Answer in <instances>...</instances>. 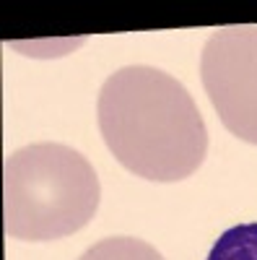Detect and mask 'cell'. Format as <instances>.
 Here are the masks:
<instances>
[{
	"instance_id": "1",
	"label": "cell",
	"mask_w": 257,
	"mask_h": 260,
	"mask_svg": "<svg viewBox=\"0 0 257 260\" xmlns=\"http://www.w3.org/2000/svg\"><path fill=\"white\" fill-rule=\"evenodd\" d=\"M96 115L112 156L143 180H187L208 154V127L192 94L151 65L115 71L99 91Z\"/></svg>"
},
{
	"instance_id": "2",
	"label": "cell",
	"mask_w": 257,
	"mask_h": 260,
	"mask_svg": "<svg viewBox=\"0 0 257 260\" xmlns=\"http://www.w3.org/2000/svg\"><path fill=\"white\" fill-rule=\"evenodd\" d=\"M99 198L91 161L65 143H31L6 159L3 226L13 240L70 237L94 219Z\"/></svg>"
},
{
	"instance_id": "3",
	"label": "cell",
	"mask_w": 257,
	"mask_h": 260,
	"mask_svg": "<svg viewBox=\"0 0 257 260\" xmlns=\"http://www.w3.org/2000/svg\"><path fill=\"white\" fill-rule=\"evenodd\" d=\"M200 78L224 127L257 146V26L213 31L200 55Z\"/></svg>"
},
{
	"instance_id": "4",
	"label": "cell",
	"mask_w": 257,
	"mask_h": 260,
	"mask_svg": "<svg viewBox=\"0 0 257 260\" xmlns=\"http://www.w3.org/2000/svg\"><path fill=\"white\" fill-rule=\"evenodd\" d=\"M205 260H257V221L229 226Z\"/></svg>"
},
{
	"instance_id": "5",
	"label": "cell",
	"mask_w": 257,
	"mask_h": 260,
	"mask_svg": "<svg viewBox=\"0 0 257 260\" xmlns=\"http://www.w3.org/2000/svg\"><path fill=\"white\" fill-rule=\"evenodd\" d=\"M78 260H164L159 250L135 237H109L89 247Z\"/></svg>"
}]
</instances>
